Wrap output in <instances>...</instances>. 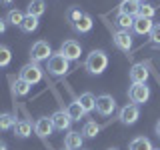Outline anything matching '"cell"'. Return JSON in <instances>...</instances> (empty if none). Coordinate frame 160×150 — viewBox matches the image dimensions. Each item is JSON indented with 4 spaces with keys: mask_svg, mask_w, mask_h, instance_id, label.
I'll return each instance as SVG.
<instances>
[{
    "mask_svg": "<svg viewBox=\"0 0 160 150\" xmlns=\"http://www.w3.org/2000/svg\"><path fill=\"white\" fill-rule=\"evenodd\" d=\"M106 66H108V56H106L104 50H92L86 56V62H84V68H86L90 74H94V76L102 74L104 70H106Z\"/></svg>",
    "mask_w": 160,
    "mask_h": 150,
    "instance_id": "obj_1",
    "label": "cell"
},
{
    "mask_svg": "<svg viewBox=\"0 0 160 150\" xmlns=\"http://www.w3.org/2000/svg\"><path fill=\"white\" fill-rule=\"evenodd\" d=\"M48 74L50 76H64V74H68V70H70V60H66L62 56L60 52H54L52 56L48 58Z\"/></svg>",
    "mask_w": 160,
    "mask_h": 150,
    "instance_id": "obj_2",
    "label": "cell"
},
{
    "mask_svg": "<svg viewBox=\"0 0 160 150\" xmlns=\"http://www.w3.org/2000/svg\"><path fill=\"white\" fill-rule=\"evenodd\" d=\"M42 76H44V72H42V68H40V64L32 62V60H30L28 64H24V66L20 68V74H18V78L26 80L30 86H32V84H38L40 80H42Z\"/></svg>",
    "mask_w": 160,
    "mask_h": 150,
    "instance_id": "obj_3",
    "label": "cell"
},
{
    "mask_svg": "<svg viewBox=\"0 0 160 150\" xmlns=\"http://www.w3.org/2000/svg\"><path fill=\"white\" fill-rule=\"evenodd\" d=\"M52 48H50V44L46 40H38V42L32 44V48H30V60L32 62H42V60H48L52 56Z\"/></svg>",
    "mask_w": 160,
    "mask_h": 150,
    "instance_id": "obj_4",
    "label": "cell"
},
{
    "mask_svg": "<svg viewBox=\"0 0 160 150\" xmlns=\"http://www.w3.org/2000/svg\"><path fill=\"white\" fill-rule=\"evenodd\" d=\"M138 118H140L138 104H126V106H122L120 112H118V120H120V124H124V126H132V124H136Z\"/></svg>",
    "mask_w": 160,
    "mask_h": 150,
    "instance_id": "obj_5",
    "label": "cell"
},
{
    "mask_svg": "<svg viewBox=\"0 0 160 150\" xmlns=\"http://www.w3.org/2000/svg\"><path fill=\"white\" fill-rule=\"evenodd\" d=\"M60 54H62L66 60H78L80 54H82V46H80V42H76V40H64L62 44H60Z\"/></svg>",
    "mask_w": 160,
    "mask_h": 150,
    "instance_id": "obj_6",
    "label": "cell"
},
{
    "mask_svg": "<svg viewBox=\"0 0 160 150\" xmlns=\"http://www.w3.org/2000/svg\"><path fill=\"white\" fill-rule=\"evenodd\" d=\"M116 110V100L110 94H100L96 96V112L100 116H110V114Z\"/></svg>",
    "mask_w": 160,
    "mask_h": 150,
    "instance_id": "obj_7",
    "label": "cell"
},
{
    "mask_svg": "<svg viewBox=\"0 0 160 150\" xmlns=\"http://www.w3.org/2000/svg\"><path fill=\"white\" fill-rule=\"evenodd\" d=\"M128 98L132 104H144L150 98V88L146 84H132L128 90Z\"/></svg>",
    "mask_w": 160,
    "mask_h": 150,
    "instance_id": "obj_8",
    "label": "cell"
},
{
    "mask_svg": "<svg viewBox=\"0 0 160 150\" xmlns=\"http://www.w3.org/2000/svg\"><path fill=\"white\" fill-rule=\"evenodd\" d=\"M112 42L114 46L118 50H122V52H128L130 48H132L134 40H132V34H130V30H116V32L112 34Z\"/></svg>",
    "mask_w": 160,
    "mask_h": 150,
    "instance_id": "obj_9",
    "label": "cell"
},
{
    "mask_svg": "<svg viewBox=\"0 0 160 150\" xmlns=\"http://www.w3.org/2000/svg\"><path fill=\"white\" fill-rule=\"evenodd\" d=\"M54 124V130H60V132H64V130H70V124H72V118L68 116L66 110H56V112L50 116Z\"/></svg>",
    "mask_w": 160,
    "mask_h": 150,
    "instance_id": "obj_10",
    "label": "cell"
},
{
    "mask_svg": "<svg viewBox=\"0 0 160 150\" xmlns=\"http://www.w3.org/2000/svg\"><path fill=\"white\" fill-rule=\"evenodd\" d=\"M148 76H150V72H148L146 64H142V62L134 64L130 68V80H132V84H146Z\"/></svg>",
    "mask_w": 160,
    "mask_h": 150,
    "instance_id": "obj_11",
    "label": "cell"
},
{
    "mask_svg": "<svg viewBox=\"0 0 160 150\" xmlns=\"http://www.w3.org/2000/svg\"><path fill=\"white\" fill-rule=\"evenodd\" d=\"M52 130H54V124L48 116H40L36 122H34V132H36L40 138H48L50 134H52Z\"/></svg>",
    "mask_w": 160,
    "mask_h": 150,
    "instance_id": "obj_12",
    "label": "cell"
},
{
    "mask_svg": "<svg viewBox=\"0 0 160 150\" xmlns=\"http://www.w3.org/2000/svg\"><path fill=\"white\" fill-rule=\"evenodd\" d=\"M84 142L82 132H76V130H68V134L64 136V148L68 150H80Z\"/></svg>",
    "mask_w": 160,
    "mask_h": 150,
    "instance_id": "obj_13",
    "label": "cell"
},
{
    "mask_svg": "<svg viewBox=\"0 0 160 150\" xmlns=\"http://www.w3.org/2000/svg\"><path fill=\"white\" fill-rule=\"evenodd\" d=\"M92 26H94V22H92V16L90 14H86V12H82V16L78 18V22L74 24V32H78V34H86V32H90L92 30Z\"/></svg>",
    "mask_w": 160,
    "mask_h": 150,
    "instance_id": "obj_14",
    "label": "cell"
},
{
    "mask_svg": "<svg viewBox=\"0 0 160 150\" xmlns=\"http://www.w3.org/2000/svg\"><path fill=\"white\" fill-rule=\"evenodd\" d=\"M138 8H140V2L136 0H122L118 4V12L120 14H126V16H138Z\"/></svg>",
    "mask_w": 160,
    "mask_h": 150,
    "instance_id": "obj_15",
    "label": "cell"
},
{
    "mask_svg": "<svg viewBox=\"0 0 160 150\" xmlns=\"http://www.w3.org/2000/svg\"><path fill=\"white\" fill-rule=\"evenodd\" d=\"M152 26H154V22H152L150 18H140V16H136V18H134L132 30H134L136 34H140V36H144V34H150Z\"/></svg>",
    "mask_w": 160,
    "mask_h": 150,
    "instance_id": "obj_16",
    "label": "cell"
},
{
    "mask_svg": "<svg viewBox=\"0 0 160 150\" xmlns=\"http://www.w3.org/2000/svg\"><path fill=\"white\" fill-rule=\"evenodd\" d=\"M32 128H34V124L30 122V120H18L12 130L18 138H28L30 134H32Z\"/></svg>",
    "mask_w": 160,
    "mask_h": 150,
    "instance_id": "obj_17",
    "label": "cell"
},
{
    "mask_svg": "<svg viewBox=\"0 0 160 150\" xmlns=\"http://www.w3.org/2000/svg\"><path fill=\"white\" fill-rule=\"evenodd\" d=\"M76 100L80 102V106L86 110V114H88V112H92V110H96V96H94V94L84 92V94H80Z\"/></svg>",
    "mask_w": 160,
    "mask_h": 150,
    "instance_id": "obj_18",
    "label": "cell"
},
{
    "mask_svg": "<svg viewBox=\"0 0 160 150\" xmlns=\"http://www.w3.org/2000/svg\"><path fill=\"white\" fill-rule=\"evenodd\" d=\"M44 12H46V2H44V0H30V4L26 8V14L40 18Z\"/></svg>",
    "mask_w": 160,
    "mask_h": 150,
    "instance_id": "obj_19",
    "label": "cell"
},
{
    "mask_svg": "<svg viewBox=\"0 0 160 150\" xmlns=\"http://www.w3.org/2000/svg\"><path fill=\"white\" fill-rule=\"evenodd\" d=\"M66 112H68V116L72 118V122H74V120H80V118L86 116V110L80 106L78 100H74V102H70V104H68V106H66Z\"/></svg>",
    "mask_w": 160,
    "mask_h": 150,
    "instance_id": "obj_20",
    "label": "cell"
},
{
    "mask_svg": "<svg viewBox=\"0 0 160 150\" xmlns=\"http://www.w3.org/2000/svg\"><path fill=\"white\" fill-rule=\"evenodd\" d=\"M152 142L146 138V136H136L134 140H130L128 144V150H152Z\"/></svg>",
    "mask_w": 160,
    "mask_h": 150,
    "instance_id": "obj_21",
    "label": "cell"
},
{
    "mask_svg": "<svg viewBox=\"0 0 160 150\" xmlns=\"http://www.w3.org/2000/svg\"><path fill=\"white\" fill-rule=\"evenodd\" d=\"M114 24L118 26V30H130L134 26V16H126V14H116L114 18Z\"/></svg>",
    "mask_w": 160,
    "mask_h": 150,
    "instance_id": "obj_22",
    "label": "cell"
},
{
    "mask_svg": "<svg viewBox=\"0 0 160 150\" xmlns=\"http://www.w3.org/2000/svg\"><path fill=\"white\" fill-rule=\"evenodd\" d=\"M26 14L24 12H20L18 8H12V10H8V14H6V24H12V26H20L22 24V20Z\"/></svg>",
    "mask_w": 160,
    "mask_h": 150,
    "instance_id": "obj_23",
    "label": "cell"
},
{
    "mask_svg": "<svg viewBox=\"0 0 160 150\" xmlns=\"http://www.w3.org/2000/svg\"><path fill=\"white\" fill-rule=\"evenodd\" d=\"M36 28H38V18L26 14L24 20H22V24H20V30H22V32H26V34H30V32H34Z\"/></svg>",
    "mask_w": 160,
    "mask_h": 150,
    "instance_id": "obj_24",
    "label": "cell"
},
{
    "mask_svg": "<svg viewBox=\"0 0 160 150\" xmlns=\"http://www.w3.org/2000/svg\"><path fill=\"white\" fill-rule=\"evenodd\" d=\"M98 132H100V124H98V122H94V120H88V122H84V126H82V136L94 138Z\"/></svg>",
    "mask_w": 160,
    "mask_h": 150,
    "instance_id": "obj_25",
    "label": "cell"
},
{
    "mask_svg": "<svg viewBox=\"0 0 160 150\" xmlns=\"http://www.w3.org/2000/svg\"><path fill=\"white\" fill-rule=\"evenodd\" d=\"M16 122H18V120L14 118L10 112H2V114H0V132L14 128V124H16Z\"/></svg>",
    "mask_w": 160,
    "mask_h": 150,
    "instance_id": "obj_26",
    "label": "cell"
},
{
    "mask_svg": "<svg viewBox=\"0 0 160 150\" xmlns=\"http://www.w3.org/2000/svg\"><path fill=\"white\" fill-rule=\"evenodd\" d=\"M12 90H14V94H16V96H26V94L30 92V84L26 82V80H22V78H16Z\"/></svg>",
    "mask_w": 160,
    "mask_h": 150,
    "instance_id": "obj_27",
    "label": "cell"
},
{
    "mask_svg": "<svg viewBox=\"0 0 160 150\" xmlns=\"http://www.w3.org/2000/svg\"><path fill=\"white\" fill-rule=\"evenodd\" d=\"M154 14H156V8L152 6V4H146V2H140V8H138V16L140 18H154Z\"/></svg>",
    "mask_w": 160,
    "mask_h": 150,
    "instance_id": "obj_28",
    "label": "cell"
},
{
    "mask_svg": "<svg viewBox=\"0 0 160 150\" xmlns=\"http://www.w3.org/2000/svg\"><path fill=\"white\" fill-rule=\"evenodd\" d=\"M10 62H12V52H10V48L4 46V44H0V68L8 66Z\"/></svg>",
    "mask_w": 160,
    "mask_h": 150,
    "instance_id": "obj_29",
    "label": "cell"
},
{
    "mask_svg": "<svg viewBox=\"0 0 160 150\" xmlns=\"http://www.w3.org/2000/svg\"><path fill=\"white\" fill-rule=\"evenodd\" d=\"M80 16H82V12H80V8H70L68 12H66V18H68V22L72 24V26H74V24L78 22V18H80Z\"/></svg>",
    "mask_w": 160,
    "mask_h": 150,
    "instance_id": "obj_30",
    "label": "cell"
},
{
    "mask_svg": "<svg viewBox=\"0 0 160 150\" xmlns=\"http://www.w3.org/2000/svg\"><path fill=\"white\" fill-rule=\"evenodd\" d=\"M148 36H150V40H152V44H160V24H154Z\"/></svg>",
    "mask_w": 160,
    "mask_h": 150,
    "instance_id": "obj_31",
    "label": "cell"
},
{
    "mask_svg": "<svg viewBox=\"0 0 160 150\" xmlns=\"http://www.w3.org/2000/svg\"><path fill=\"white\" fill-rule=\"evenodd\" d=\"M6 26H8V24H6V18H0V34L6 32Z\"/></svg>",
    "mask_w": 160,
    "mask_h": 150,
    "instance_id": "obj_32",
    "label": "cell"
},
{
    "mask_svg": "<svg viewBox=\"0 0 160 150\" xmlns=\"http://www.w3.org/2000/svg\"><path fill=\"white\" fill-rule=\"evenodd\" d=\"M0 150H8V146H6V142H4V140H0Z\"/></svg>",
    "mask_w": 160,
    "mask_h": 150,
    "instance_id": "obj_33",
    "label": "cell"
},
{
    "mask_svg": "<svg viewBox=\"0 0 160 150\" xmlns=\"http://www.w3.org/2000/svg\"><path fill=\"white\" fill-rule=\"evenodd\" d=\"M14 0H0V4H12Z\"/></svg>",
    "mask_w": 160,
    "mask_h": 150,
    "instance_id": "obj_34",
    "label": "cell"
},
{
    "mask_svg": "<svg viewBox=\"0 0 160 150\" xmlns=\"http://www.w3.org/2000/svg\"><path fill=\"white\" fill-rule=\"evenodd\" d=\"M156 136H160V120H158V124H156Z\"/></svg>",
    "mask_w": 160,
    "mask_h": 150,
    "instance_id": "obj_35",
    "label": "cell"
},
{
    "mask_svg": "<svg viewBox=\"0 0 160 150\" xmlns=\"http://www.w3.org/2000/svg\"><path fill=\"white\" fill-rule=\"evenodd\" d=\"M108 150H120V148H116V146H112V148H108Z\"/></svg>",
    "mask_w": 160,
    "mask_h": 150,
    "instance_id": "obj_36",
    "label": "cell"
},
{
    "mask_svg": "<svg viewBox=\"0 0 160 150\" xmlns=\"http://www.w3.org/2000/svg\"><path fill=\"white\" fill-rule=\"evenodd\" d=\"M152 150H160V148H152Z\"/></svg>",
    "mask_w": 160,
    "mask_h": 150,
    "instance_id": "obj_37",
    "label": "cell"
},
{
    "mask_svg": "<svg viewBox=\"0 0 160 150\" xmlns=\"http://www.w3.org/2000/svg\"><path fill=\"white\" fill-rule=\"evenodd\" d=\"M136 2H142V0H136Z\"/></svg>",
    "mask_w": 160,
    "mask_h": 150,
    "instance_id": "obj_38",
    "label": "cell"
},
{
    "mask_svg": "<svg viewBox=\"0 0 160 150\" xmlns=\"http://www.w3.org/2000/svg\"><path fill=\"white\" fill-rule=\"evenodd\" d=\"M62 150H68V148H62Z\"/></svg>",
    "mask_w": 160,
    "mask_h": 150,
    "instance_id": "obj_39",
    "label": "cell"
},
{
    "mask_svg": "<svg viewBox=\"0 0 160 150\" xmlns=\"http://www.w3.org/2000/svg\"><path fill=\"white\" fill-rule=\"evenodd\" d=\"M80 150H82V148H80Z\"/></svg>",
    "mask_w": 160,
    "mask_h": 150,
    "instance_id": "obj_40",
    "label": "cell"
}]
</instances>
